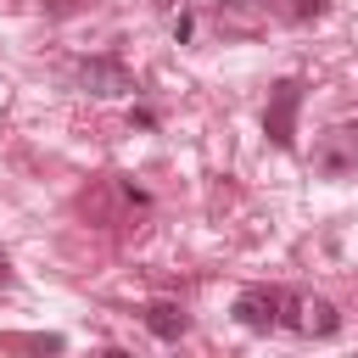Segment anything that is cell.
Instances as JSON below:
<instances>
[{
    "instance_id": "cell-1",
    "label": "cell",
    "mask_w": 358,
    "mask_h": 358,
    "mask_svg": "<svg viewBox=\"0 0 358 358\" xmlns=\"http://www.w3.org/2000/svg\"><path fill=\"white\" fill-rule=\"evenodd\" d=\"M296 112H302V78H280L268 90V106H263V134L274 151L296 145Z\"/></svg>"
},
{
    "instance_id": "cell-2",
    "label": "cell",
    "mask_w": 358,
    "mask_h": 358,
    "mask_svg": "<svg viewBox=\"0 0 358 358\" xmlns=\"http://www.w3.org/2000/svg\"><path fill=\"white\" fill-rule=\"evenodd\" d=\"M285 291L280 285H246L241 296H235V324H246V330H280V319H285Z\"/></svg>"
},
{
    "instance_id": "cell-3",
    "label": "cell",
    "mask_w": 358,
    "mask_h": 358,
    "mask_svg": "<svg viewBox=\"0 0 358 358\" xmlns=\"http://www.w3.org/2000/svg\"><path fill=\"white\" fill-rule=\"evenodd\" d=\"M313 168H319L324 179H347V173L358 168V123L330 129V134L313 145Z\"/></svg>"
},
{
    "instance_id": "cell-4",
    "label": "cell",
    "mask_w": 358,
    "mask_h": 358,
    "mask_svg": "<svg viewBox=\"0 0 358 358\" xmlns=\"http://www.w3.org/2000/svg\"><path fill=\"white\" fill-rule=\"evenodd\" d=\"M78 78H84L90 95H129V90H134V78H129V67H123L117 56H90V62L78 67Z\"/></svg>"
},
{
    "instance_id": "cell-5",
    "label": "cell",
    "mask_w": 358,
    "mask_h": 358,
    "mask_svg": "<svg viewBox=\"0 0 358 358\" xmlns=\"http://www.w3.org/2000/svg\"><path fill=\"white\" fill-rule=\"evenodd\" d=\"M140 319H145V330H151L157 341H179V336L190 330V319H185V308H179V302H151Z\"/></svg>"
},
{
    "instance_id": "cell-6",
    "label": "cell",
    "mask_w": 358,
    "mask_h": 358,
    "mask_svg": "<svg viewBox=\"0 0 358 358\" xmlns=\"http://www.w3.org/2000/svg\"><path fill=\"white\" fill-rule=\"evenodd\" d=\"M302 308V330L308 336H336L341 330V319H336V308L324 302V296H308V302H296Z\"/></svg>"
},
{
    "instance_id": "cell-7",
    "label": "cell",
    "mask_w": 358,
    "mask_h": 358,
    "mask_svg": "<svg viewBox=\"0 0 358 358\" xmlns=\"http://www.w3.org/2000/svg\"><path fill=\"white\" fill-rule=\"evenodd\" d=\"M0 347H34V352H62V336H0Z\"/></svg>"
},
{
    "instance_id": "cell-8",
    "label": "cell",
    "mask_w": 358,
    "mask_h": 358,
    "mask_svg": "<svg viewBox=\"0 0 358 358\" xmlns=\"http://www.w3.org/2000/svg\"><path fill=\"white\" fill-rule=\"evenodd\" d=\"M324 6H330V0H291V17H296V22H308V17H319Z\"/></svg>"
},
{
    "instance_id": "cell-9",
    "label": "cell",
    "mask_w": 358,
    "mask_h": 358,
    "mask_svg": "<svg viewBox=\"0 0 358 358\" xmlns=\"http://www.w3.org/2000/svg\"><path fill=\"white\" fill-rule=\"evenodd\" d=\"M241 6H252V0H218V11H241Z\"/></svg>"
},
{
    "instance_id": "cell-10",
    "label": "cell",
    "mask_w": 358,
    "mask_h": 358,
    "mask_svg": "<svg viewBox=\"0 0 358 358\" xmlns=\"http://www.w3.org/2000/svg\"><path fill=\"white\" fill-rule=\"evenodd\" d=\"M0 280H6V257H0Z\"/></svg>"
}]
</instances>
